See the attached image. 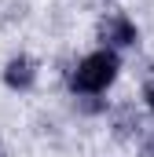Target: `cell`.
<instances>
[{"label":"cell","instance_id":"cell-3","mask_svg":"<svg viewBox=\"0 0 154 157\" xmlns=\"http://www.w3.org/2000/svg\"><path fill=\"white\" fill-rule=\"evenodd\" d=\"M37 77V70H33V62L30 59H11L7 62V70H4V80H7V88H15V91H26L30 84Z\"/></svg>","mask_w":154,"mask_h":157},{"label":"cell","instance_id":"cell-1","mask_svg":"<svg viewBox=\"0 0 154 157\" xmlns=\"http://www.w3.org/2000/svg\"><path fill=\"white\" fill-rule=\"evenodd\" d=\"M117 77V55L110 48L103 51H92L88 59H81V66L74 70V88L84 95H95V91H107Z\"/></svg>","mask_w":154,"mask_h":157},{"label":"cell","instance_id":"cell-4","mask_svg":"<svg viewBox=\"0 0 154 157\" xmlns=\"http://www.w3.org/2000/svg\"><path fill=\"white\" fill-rule=\"evenodd\" d=\"M147 102H151V110H154V88H151V91H147Z\"/></svg>","mask_w":154,"mask_h":157},{"label":"cell","instance_id":"cell-5","mask_svg":"<svg viewBox=\"0 0 154 157\" xmlns=\"http://www.w3.org/2000/svg\"><path fill=\"white\" fill-rule=\"evenodd\" d=\"M147 157H154V143H151V146H147Z\"/></svg>","mask_w":154,"mask_h":157},{"label":"cell","instance_id":"cell-2","mask_svg":"<svg viewBox=\"0 0 154 157\" xmlns=\"http://www.w3.org/2000/svg\"><path fill=\"white\" fill-rule=\"evenodd\" d=\"M103 40H110V44H117V48L136 44V26H132L125 15H110V18L103 22Z\"/></svg>","mask_w":154,"mask_h":157}]
</instances>
